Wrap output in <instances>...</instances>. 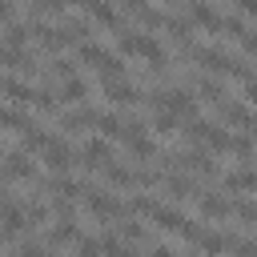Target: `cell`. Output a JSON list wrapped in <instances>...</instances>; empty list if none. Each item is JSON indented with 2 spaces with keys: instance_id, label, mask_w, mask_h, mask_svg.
<instances>
[{
  "instance_id": "obj_23",
  "label": "cell",
  "mask_w": 257,
  "mask_h": 257,
  "mask_svg": "<svg viewBox=\"0 0 257 257\" xmlns=\"http://www.w3.org/2000/svg\"><path fill=\"white\" fill-rule=\"evenodd\" d=\"M0 157H4V141H0Z\"/></svg>"
},
{
  "instance_id": "obj_20",
  "label": "cell",
  "mask_w": 257,
  "mask_h": 257,
  "mask_svg": "<svg viewBox=\"0 0 257 257\" xmlns=\"http://www.w3.org/2000/svg\"><path fill=\"white\" fill-rule=\"evenodd\" d=\"M245 104H257V80L253 76L245 80Z\"/></svg>"
},
{
  "instance_id": "obj_7",
  "label": "cell",
  "mask_w": 257,
  "mask_h": 257,
  "mask_svg": "<svg viewBox=\"0 0 257 257\" xmlns=\"http://www.w3.org/2000/svg\"><path fill=\"white\" fill-rule=\"evenodd\" d=\"M189 20H193V28H205V32H221V20L225 16H217L205 0H189Z\"/></svg>"
},
{
  "instance_id": "obj_15",
  "label": "cell",
  "mask_w": 257,
  "mask_h": 257,
  "mask_svg": "<svg viewBox=\"0 0 257 257\" xmlns=\"http://www.w3.org/2000/svg\"><path fill=\"white\" fill-rule=\"evenodd\" d=\"M48 72H52L56 80H68V76H76V64L64 60V56H52V60H48Z\"/></svg>"
},
{
  "instance_id": "obj_16",
  "label": "cell",
  "mask_w": 257,
  "mask_h": 257,
  "mask_svg": "<svg viewBox=\"0 0 257 257\" xmlns=\"http://www.w3.org/2000/svg\"><path fill=\"white\" fill-rule=\"evenodd\" d=\"M169 193H173L177 201H185V197L197 193V185H193V177H173V181H169Z\"/></svg>"
},
{
  "instance_id": "obj_14",
  "label": "cell",
  "mask_w": 257,
  "mask_h": 257,
  "mask_svg": "<svg viewBox=\"0 0 257 257\" xmlns=\"http://www.w3.org/2000/svg\"><path fill=\"white\" fill-rule=\"evenodd\" d=\"M0 128H16V133H24V128H28V116L16 112V108H0Z\"/></svg>"
},
{
  "instance_id": "obj_8",
  "label": "cell",
  "mask_w": 257,
  "mask_h": 257,
  "mask_svg": "<svg viewBox=\"0 0 257 257\" xmlns=\"http://www.w3.org/2000/svg\"><path fill=\"white\" fill-rule=\"evenodd\" d=\"M0 92H4L12 104H32L40 88H32V84H24V80H16V76H4V80H0Z\"/></svg>"
},
{
  "instance_id": "obj_12",
  "label": "cell",
  "mask_w": 257,
  "mask_h": 257,
  "mask_svg": "<svg viewBox=\"0 0 257 257\" xmlns=\"http://www.w3.org/2000/svg\"><path fill=\"white\" fill-rule=\"evenodd\" d=\"M149 133H153V137H173V133H177V112H169V108H157V112H153V124H149Z\"/></svg>"
},
{
  "instance_id": "obj_24",
  "label": "cell",
  "mask_w": 257,
  "mask_h": 257,
  "mask_svg": "<svg viewBox=\"0 0 257 257\" xmlns=\"http://www.w3.org/2000/svg\"><path fill=\"white\" fill-rule=\"evenodd\" d=\"M165 4H173V0H165Z\"/></svg>"
},
{
  "instance_id": "obj_21",
  "label": "cell",
  "mask_w": 257,
  "mask_h": 257,
  "mask_svg": "<svg viewBox=\"0 0 257 257\" xmlns=\"http://www.w3.org/2000/svg\"><path fill=\"white\" fill-rule=\"evenodd\" d=\"M12 16H16V8H12V0H0V20H4V24H12Z\"/></svg>"
},
{
  "instance_id": "obj_4",
  "label": "cell",
  "mask_w": 257,
  "mask_h": 257,
  "mask_svg": "<svg viewBox=\"0 0 257 257\" xmlns=\"http://www.w3.org/2000/svg\"><path fill=\"white\" fill-rule=\"evenodd\" d=\"M36 177V165H32V157L28 153H8L4 157V169H0V181L8 185V181H32Z\"/></svg>"
},
{
  "instance_id": "obj_6",
  "label": "cell",
  "mask_w": 257,
  "mask_h": 257,
  "mask_svg": "<svg viewBox=\"0 0 257 257\" xmlns=\"http://www.w3.org/2000/svg\"><path fill=\"white\" fill-rule=\"evenodd\" d=\"M108 161H112V149H108L104 137H92V141L80 149V165H84V169H104Z\"/></svg>"
},
{
  "instance_id": "obj_17",
  "label": "cell",
  "mask_w": 257,
  "mask_h": 257,
  "mask_svg": "<svg viewBox=\"0 0 257 257\" xmlns=\"http://www.w3.org/2000/svg\"><path fill=\"white\" fill-rule=\"evenodd\" d=\"M233 217H241L245 225H257V205L253 201H237L233 205Z\"/></svg>"
},
{
  "instance_id": "obj_11",
  "label": "cell",
  "mask_w": 257,
  "mask_h": 257,
  "mask_svg": "<svg viewBox=\"0 0 257 257\" xmlns=\"http://www.w3.org/2000/svg\"><path fill=\"white\" fill-rule=\"evenodd\" d=\"M225 189H229V193H253V189H257V165L229 173V177H225Z\"/></svg>"
},
{
  "instance_id": "obj_1",
  "label": "cell",
  "mask_w": 257,
  "mask_h": 257,
  "mask_svg": "<svg viewBox=\"0 0 257 257\" xmlns=\"http://www.w3.org/2000/svg\"><path fill=\"white\" fill-rule=\"evenodd\" d=\"M80 60H84L88 68H96L100 76H124V60H120L116 52L92 44V40H80Z\"/></svg>"
},
{
  "instance_id": "obj_10",
  "label": "cell",
  "mask_w": 257,
  "mask_h": 257,
  "mask_svg": "<svg viewBox=\"0 0 257 257\" xmlns=\"http://www.w3.org/2000/svg\"><path fill=\"white\" fill-rule=\"evenodd\" d=\"M197 205H201V217H209V221H225V217L233 213V205H229L225 197H217V193H205Z\"/></svg>"
},
{
  "instance_id": "obj_5",
  "label": "cell",
  "mask_w": 257,
  "mask_h": 257,
  "mask_svg": "<svg viewBox=\"0 0 257 257\" xmlns=\"http://www.w3.org/2000/svg\"><path fill=\"white\" fill-rule=\"evenodd\" d=\"M40 161H44V165H48L52 173H68V169H72V149H68L64 141H56V137H52V141L44 145Z\"/></svg>"
},
{
  "instance_id": "obj_13",
  "label": "cell",
  "mask_w": 257,
  "mask_h": 257,
  "mask_svg": "<svg viewBox=\"0 0 257 257\" xmlns=\"http://www.w3.org/2000/svg\"><path fill=\"white\" fill-rule=\"evenodd\" d=\"M197 92H201V100H209V104H225V88H221L217 80H197Z\"/></svg>"
},
{
  "instance_id": "obj_9",
  "label": "cell",
  "mask_w": 257,
  "mask_h": 257,
  "mask_svg": "<svg viewBox=\"0 0 257 257\" xmlns=\"http://www.w3.org/2000/svg\"><path fill=\"white\" fill-rule=\"evenodd\" d=\"M84 96H88V84H84L80 76H68V80H60V88H56V100H60V104H84Z\"/></svg>"
},
{
  "instance_id": "obj_2",
  "label": "cell",
  "mask_w": 257,
  "mask_h": 257,
  "mask_svg": "<svg viewBox=\"0 0 257 257\" xmlns=\"http://www.w3.org/2000/svg\"><path fill=\"white\" fill-rule=\"evenodd\" d=\"M84 209H88L96 221H116V217H124V213H128L112 193H96V189H88V193H84Z\"/></svg>"
},
{
  "instance_id": "obj_3",
  "label": "cell",
  "mask_w": 257,
  "mask_h": 257,
  "mask_svg": "<svg viewBox=\"0 0 257 257\" xmlns=\"http://www.w3.org/2000/svg\"><path fill=\"white\" fill-rule=\"evenodd\" d=\"M100 88L112 104H141V88L128 84L124 76H100Z\"/></svg>"
},
{
  "instance_id": "obj_22",
  "label": "cell",
  "mask_w": 257,
  "mask_h": 257,
  "mask_svg": "<svg viewBox=\"0 0 257 257\" xmlns=\"http://www.w3.org/2000/svg\"><path fill=\"white\" fill-rule=\"evenodd\" d=\"M4 205H8V197H4V189H0V209H4Z\"/></svg>"
},
{
  "instance_id": "obj_19",
  "label": "cell",
  "mask_w": 257,
  "mask_h": 257,
  "mask_svg": "<svg viewBox=\"0 0 257 257\" xmlns=\"http://www.w3.org/2000/svg\"><path fill=\"white\" fill-rule=\"evenodd\" d=\"M237 12L249 16V20H257V0H237Z\"/></svg>"
},
{
  "instance_id": "obj_18",
  "label": "cell",
  "mask_w": 257,
  "mask_h": 257,
  "mask_svg": "<svg viewBox=\"0 0 257 257\" xmlns=\"http://www.w3.org/2000/svg\"><path fill=\"white\" fill-rule=\"evenodd\" d=\"M237 44H241V52H249V56H257V32H249V28H245V32L237 36Z\"/></svg>"
}]
</instances>
